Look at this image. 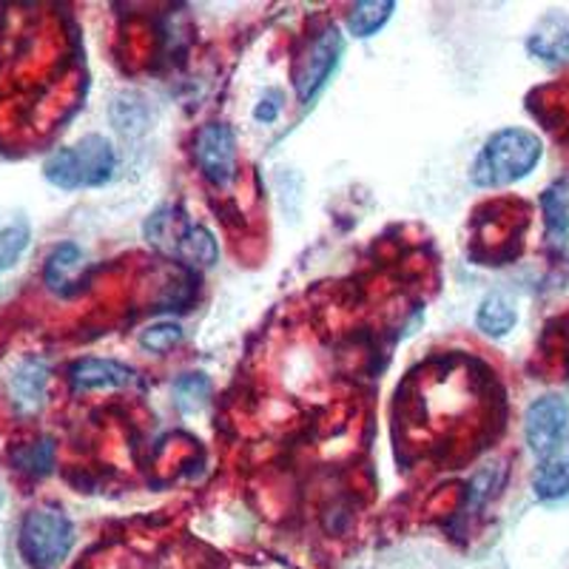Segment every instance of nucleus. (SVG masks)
<instances>
[{
	"instance_id": "16",
	"label": "nucleus",
	"mask_w": 569,
	"mask_h": 569,
	"mask_svg": "<svg viewBox=\"0 0 569 569\" xmlns=\"http://www.w3.org/2000/svg\"><path fill=\"white\" fill-rule=\"evenodd\" d=\"M532 490L541 501H556V498L567 496L569 492V456H552L543 459L538 467L536 479H532Z\"/></svg>"
},
{
	"instance_id": "3",
	"label": "nucleus",
	"mask_w": 569,
	"mask_h": 569,
	"mask_svg": "<svg viewBox=\"0 0 569 569\" xmlns=\"http://www.w3.org/2000/svg\"><path fill=\"white\" fill-rule=\"evenodd\" d=\"M146 237L157 251L180 259L188 268H211L220 257V248L208 228L188 222L177 208H160L146 222Z\"/></svg>"
},
{
	"instance_id": "10",
	"label": "nucleus",
	"mask_w": 569,
	"mask_h": 569,
	"mask_svg": "<svg viewBox=\"0 0 569 569\" xmlns=\"http://www.w3.org/2000/svg\"><path fill=\"white\" fill-rule=\"evenodd\" d=\"M134 379V370L114 359H78L69 368V382L74 390H114L126 388Z\"/></svg>"
},
{
	"instance_id": "22",
	"label": "nucleus",
	"mask_w": 569,
	"mask_h": 569,
	"mask_svg": "<svg viewBox=\"0 0 569 569\" xmlns=\"http://www.w3.org/2000/svg\"><path fill=\"white\" fill-rule=\"evenodd\" d=\"M0 505H3V490H0Z\"/></svg>"
},
{
	"instance_id": "15",
	"label": "nucleus",
	"mask_w": 569,
	"mask_h": 569,
	"mask_svg": "<svg viewBox=\"0 0 569 569\" xmlns=\"http://www.w3.org/2000/svg\"><path fill=\"white\" fill-rule=\"evenodd\" d=\"M12 465L18 467L23 476L32 479H43L54 470V441L52 439H38L27 441L12 450Z\"/></svg>"
},
{
	"instance_id": "12",
	"label": "nucleus",
	"mask_w": 569,
	"mask_h": 569,
	"mask_svg": "<svg viewBox=\"0 0 569 569\" xmlns=\"http://www.w3.org/2000/svg\"><path fill=\"white\" fill-rule=\"evenodd\" d=\"M543 222H547V237L556 251H563L569 242V186L563 180L552 182L541 197Z\"/></svg>"
},
{
	"instance_id": "21",
	"label": "nucleus",
	"mask_w": 569,
	"mask_h": 569,
	"mask_svg": "<svg viewBox=\"0 0 569 569\" xmlns=\"http://www.w3.org/2000/svg\"><path fill=\"white\" fill-rule=\"evenodd\" d=\"M279 111H282V91L271 89L266 91V98L259 100L257 109H253V120H257V123H273L279 117Z\"/></svg>"
},
{
	"instance_id": "14",
	"label": "nucleus",
	"mask_w": 569,
	"mask_h": 569,
	"mask_svg": "<svg viewBox=\"0 0 569 569\" xmlns=\"http://www.w3.org/2000/svg\"><path fill=\"white\" fill-rule=\"evenodd\" d=\"M396 3L393 0H365V3H356L348 14V32L353 38H373L379 29L393 18Z\"/></svg>"
},
{
	"instance_id": "17",
	"label": "nucleus",
	"mask_w": 569,
	"mask_h": 569,
	"mask_svg": "<svg viewBox=\"0 0 569 569\" xmlns=\"http://www.w3.org/2000/svg\"><path fill=\"white\" fill-rule=\"evenodd\" d=\"M208 399H211V382L206 373H186L174 382V405L180 408V413H200Z\"/></svg>"
},
{
	"instance_id": "18",
	"label": "nucleus",
	"mask_w": 569,
	"mask_h": 569,
	"mask_svg": "<svg viewBox=\"0 0 569 569\" xmlns=\"http://www.w3.org/2000/svg\"><path fill=\"white\" fill-rule=\"evenodd\" d=\"M29 240H32V228L27 220H14L7 228H0V273L14 268V262L29 248Z\"/></svg>"
},
{
	"instance_id": "20",
	"label": "nucleus",
	"mask_w": 569,
	"mask_h": 569,
	"mask_svg": "<svg viewBox=\"0 0 569 569\" xmlns=\"http://www.w3.org/2000/svg\"><path fill=\"white\" fill-rule=\"evenodd\" d=\"M117 109H126V117H120V120H114V126L123 134H140L142 129H146V117H149V111H146V106H142L140 98H134V94H123V98L114 100Z\"/></svg>"
},
{
	"instance_id": "2",
	"label": "nucleus",
	"mask_w": 569,
	"mask_h": 569,
	"mask_svg": "<svg viewBox=\"0 0 569 569\" xmlns=\"http://www.w3.org/2000/svg\"><path fill=\"white\" fill-rule=\"evenodd\" d=\"M117 151L106 137L86 134L74 146L52 151L43 162V177L60 191L100 188L114 177Z\"/></svg>"
},
{
	"instance_id": "6",
	"label": "nucleus",
	"mask_w": 569,
	"mask_h": 569,
	"mask_svg": "<svg viewBox=\"0 0 569 569\" xmlns=\"http://www.w3.org/2000/svg\"><path fill=\"white\" fill-rule=\"evenodd\" d=\"M194 160L211 186H231L237 177V137L231 126L208 123L194 137Z\"/></svg>"
},
{
	"instance_id": "9",
	"label": "nucleus",
	"mask_w": 569,
	"mask_h": 569,
	"mask_svg": "<svg viewBox=\"0 0 569 569\" xmlns=\"http://www.w3.org/2000/svg\"><path fill=\"white\" fill-rule=\"evenodd\" d=\"M86 268V253L78 242H60L43 268V282L46 288L58 297H71L80 288Z\"/></svg>"
},
{
	"instance_id": "13",
	"label": "nucleus",
	"mask_w": 569,
	"mask_h": 569,
	"mask_svg": "<svg viewBox=\"0 0 569 569\" xmlns=\"http://www.w3.org/2000/svg\"><path fill=\"white\" fill-rule=\"evenodd\" d=\"M518 322L516 305L505 297V293H490L485 302L479 305V313H476V325L485 337L501 339L507 337Z\"/></svg>"
},
{
	"instance_id": "11",
	"label": "nucleus",
	"mask_w": 569,
	"mask_h": 569,
	"mask_svg": "<svg viewBox=\"0 0 569 569\" xmlns=\"http://www.w3.org/2000/svg\"><path fill=\"white\" fill-rule=\"evenodd\" d=\"M46 385H49V365L38 356L23 359L12 370V379H9V393H12L14 408L23 410V413H34L46 399Z\"/></svg>"
},
{
	"instance_id": "19",
	"label": "nucleus",
	"mask_w": 569,
	"mask_h": 569,
	"mask_svg": "<svg viewBox=\"0 0 569 569\" xmlns=\"http://www.w3.org/2000/svg\"><path fill=\"white\" fill-rule=\"evenodd\" d=\"M186 339V330L177 322H154L140 333V348L149 353H169Z\"/></svg>"
},
{
	"instance_id": "4",
	"label": "nucleus",
	"mask_w": 569,
	"mask_h": 569,
	"mask_svg": "<svg viewBox=\"0 0 569 569\" xmlns=\"http://www.w3.org/2000/svg\"><path fill=\"white\" fill-rule=\"evenodd\" d=\"M20 556L34 569H58L74 547V525L60 507H34L20 525Z\"/></svg>"
},
{
	"instance_id": "8",
	"label": "nucleus",
	"mask_w": 569,
	"mask_h": 569,
	"mask_svg": "<svg viewBox=\"0 0 569 569\" xmlns=\"http://www.w3.org/2000/svg\"><path fill=\"white\" fill-rule=\"evenodd\" d=\"M527 49L532 58H538L547 66L569 63V14L550 12L538 20L527 38Z\"/></svg>"
},
{
	"instance_id": "7",
	"label": "nucleus",
	"mask_w": 569,
	"mask_h": 569,
	"mask_svg": "<svg viewBox=\"0 0 569 569\" xmlns=\"http://www.w3.org/2000/svg\"><path fill=\"white\" fill-rule=\"evenodd\" d=\"M569 430V405L561 396H541L530 405L525 419L527 445L538 459H552Z\"/></svg>"
},
{
	"instance_id": "1",
	"label": "nucleus",
	"mask_w": 569,
	"mask_h": 569,
	"mask_svg": "<svg viewBox=\"0 0 569 569\" xmlns=\"http://www.w3.org/2000/svg\"><path fill=\"white\" fill-rule=\"evenodd\" d=\"M541 154L543 142L538 140V134L527 129H501L485 142V149L472 162L470 177L481 188L510 186L530 177L541 162Z\"/></svg>"
},
{
	"instance_id": "5",
	"label": "nucleus",
	"mask_w": 569,
	"mask_h": 569,
	"mask_svg": "<svg viewBox=\"0 0 569 569\" xmlns=\"http://www.w3.org/2000/svg\"><path fill=\"white\" fill-rule=\"evenodd\" d=\"M345 54V38L337 27H325L317 38L311 40L305 58L299 60L297 74H293V86L305 106L313 103L319 91L330 83L333 71L339 69V60Z\"/></svg>"
}]
</instances>
